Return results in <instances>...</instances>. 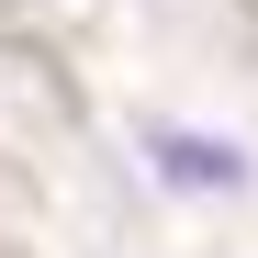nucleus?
I'll return each instance as SVG.
<instances>
[{
  "label": "nucleus",
  "instance_id": "f257e3e1",
  "mask_svg": "<svg viewBox=\"0 0 258 258\" xmlns=\"http://www.w3.org/2000/svg\"><path fill=\"white\" fill-rule=\"evenodd\" d=\"M146 168H157L168 191H247V146H236V135L157 123V112H146Z\"/></svg>",
  "mask_w": 258,
  "mask_h": 258
}]
</instances>
